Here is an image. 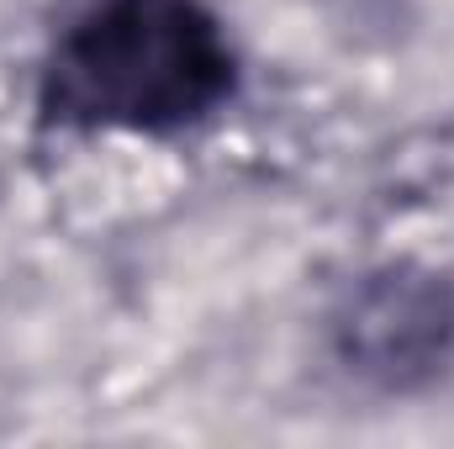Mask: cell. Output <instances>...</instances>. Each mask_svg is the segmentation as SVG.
I'll use <instances>...</instances> for the list:
<instances>
[{
	"label": "cell",
	"instance_id": "cell-1",
	"mask_svg": "<svg viewBox=\"0 0 454 449\" xmlns=\"http://www.w3.org/2000/svg\"><path fill=\"white\" fill-rule=\"evenodd\" d=\"M232 91L238 53L201 0H96L53 43L37 112L69 132L175 138Z\"/></svg>",
	"mask_w": 454,
	"mask_h": 449
},
{
	"label": "cell",
	"instance_id": "cell-2",
	"mask_svg": "<svg viewBox=\"0 0 454 449\" xmlns=\"http://www.w3.org/2000/svg\"><path fill=\"white\" fill-rule=\"evenodd\" d=\"M333 354L375 391H418L454 365V275L386 264L348 286L333 312Z\"/></svg>",
	"mask_w": 454,
	"mask_h": 449
}]
</instances>
